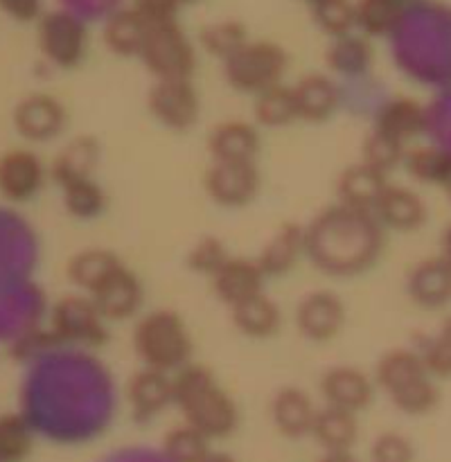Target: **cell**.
<instances>
[{
  "mask_svg": "<svg viewBox=\"0 0 451 462\" xmlns=\"http://www.w3.org/2000/svg\"><path fill=\"white\" fill-rule=\"evenodd\" d=\"M284 66V54L269 43H253L235 50L226 57V77L237 90L262 93L280 84Z\"/></svg>",
  "mask_w": 451,
  "mask_h": 462,
  "instance_id": "obj_5",
  "label": "cell"
},
{
  "mask_svg": "<svg viewBox=\"0 0 451 462\" xmlns=\"http://www.w3.org/2000/svg\"><path fill=\"white\" fill-rule=\"evenodd\" d=\"M104 203L106 199H104L102 188L93 179H79L63 185V206L72 217L93 219V217L102 215Z\"/></svg>",
  "mask_w": 451,
  "mask_h": 462,
  "instance_id": "obj_33",
  "label": "cell"
},
{
  "mask_svg": "<svg viewBox=\"0 0 451 462\" xmlns=\"http://www.w3.org/2000/svg\"><path fill=\"white\" fill-rule=\"evenodd\" d=\"M320 391L329 406L350 411V413H359L373 402V383L368 374L350 365L327 370L320 382Z\"/></svg>",
  "mask_w": 451,
  "mask_h": 462,
  "instance_id": "obj_16",
  "label": "cell"
},
{
  "mask_svg": "<svg viewBox=\"0 0 451 462\" xmlns=\"http://www.w3.org/2000/svg\"><path fill=\"white\" fill-rule=\"evenodd\" d=\"M131 411L138 422H149L161 415L170 404H174V377L165 370L144 368L143 373L133 374L126 388Z\"/></svg>",
  "mask_w": 451,
  "mask_h": 462,
  "instance_id": "obj_11",
  "label": "cell"
},
{
  "mask_svg": "<svg viewBox=\"0 0 451 462\" xmlns=\"http://www.w3.org/2000/svg\"><path fill=\"white\" fill-rule=\"evenodd\" d=\"M133 346L147 368L180 370L192 355V341L183 320L174 311H153L144 316L133 332Z\"/></svg>",
  "mask_w": 451,
  "mask_h": 462,
  "instance_id": "obj_4",
  "label": "cell"
},
{
  "mask_svg": "<svg viewBox=\"0 0 451 462\" xmlns=\"http://www.w3.org/2000/svg\"><path fill=\"white\" fill-rule=\"evenodd\" d=\"M174 404L207 438H224L237 427V409L228 393L201 365H185L174 377Z\"/></svg>",
  "mask_w": 451,
  "mask_h": 462,
  "instance_id": "obj_2",
  "label": "cell"
},
{
  "mask_svg": "<svg viewBox=\"0 0 451 462\" xmlns=\"http://www.w3.org/2000/svg\"><path fill=\"white\" fill-rule=\"evenodd\" d=\"M440 255L451 264V224L446 226L445 233H442L440 237Z\"/></svg>",
  "mask_w": 451,
  "mask_h": 462,
  "instance_id": "obj_44",
  "label": "cell"
},
{
  "mask_svg": "<svg viewBox=\"0 0 451 462\" xmlns=\"http://www.w3.org/2000/svg\"><path fill=\"white\" fill-rule=\"evenodd\" d=\"M210 152L215 161L255 162L257 152H260V138L251 125L224 122L212 131Z\"/></svg>",
  "mask_w": 451,
  "mask_h": 462,
  "instance_id": "obj_22",
  "label": "cell"
},
{
  "mask_svg": "<svg viewBox=\"0 0 451 462\" xmlns=\"http://www.w3.org/2000/svg\"><path fill=\"white\" fill-rule=\"evenodd\" d=\"M404 156V143L392 138V135H388L386 131L377 129V126H374L373 134L365 138L364 162H368L370 167L379 170L382 174H386V170H392Z\"/></svg>",
  "mask_w": 451,
  "mask_h": 462,
  "instance_id": "obj_34",
  "label": "cell"
},
{
  "mask_svg": "<svg viewBox=\"0 0 451 462\" xmlns=\"http://www.w3.org/2000/svg\"><path fill=\"white\" fill-rule=\"evenodd\" d=\"M419 356L433 377H451V319L436 337L428 338Z\"/></svg>",
  "mask_w": 451,
  "mask_h": 462,
  "instance_id": "obj_36",
  "label": "cell"
},
{
  "mask_svg": "<svg viewBox=\"0 0 451 462\" xmlns=\"http://www.w3.org/2000/svg\"><path fill=\"white\" fill-rule=\"evenodd\" d=\"M45 170L39 158L25 149L0 156V194L7 201H27L41 189Z\"/></svg>",
  "mask_w": 451,
  "mask_h": 462,
  "instance_id": "obj_13",
  "label": "cell"
},
{
  "mask_svg": "<svg viewBox=\"0 0 451 462\" xmlns=\"http://www.w3.org/2000/svg\"><path fill=\"white\" fill-rule=\"evenodd\" d=\"M316 413L318 411L314 409L307 393H302L300 388H284V391H280L275 395L273 406H271L275 427L287 438H302L311 433Z\"/></svg>",
  "mask_w": 451,
  "mask_h": 462,
  "instance_id": "obj_21",
  "label": "cell"
},
{
  "mask_svg": "<svg viewBox=\"0 0 451 462\" xmlns=\"http://www.w3.org/2000/svg\"><path fill=\"white\" fill-rule=\"evenodd\" d=\"M311 436L320 442L325 451H350L359 436V424H356L354 413L327 404L316 413Z\"/></svg>",
  "mask_w": 451,
  "mask_h": 462,
  "instance_id": "obj_25",
  "label": "cell"
},
{
  "mask_svg": "<svg viewBox=\"0 0 451 462\" xmlns=\"http://www.w3.org/2000/svg\"><path fill=\"white\" fill-rule=\"evenodd\" d=\"M370 50L356 39H343L329 50V66L343 77H364L370 66Z\"/></svg>",
  "mask_w": 451,
  "mask_h": 462,
  "instance_id": "obj_35",
  "label": "cell"
},
{
  "mask_svg": "<svg viewBox=\"0 0 451 462\" xmlns=\"http://www.w3.org/2000/svg\"><path fill=\"white\" fill-rule=\"evenodd\" d=\"M206 43H207V48L212 50V52L221 54V57H230L235 50L242 48V45H244L242 39H239V34L233 30V27H221V30L212 32V34L207 32Z\"/></svg>",
  "mask_w": 451,
  "mask_h": 462,
  "instance_id": "obj_41",
  "label": "cell"
},
{
  "mask_svg": "<svg viewBox=\"0 0 451 462\" xmlns=\"http://www.w3.org/2000/svg\"><path fill=\"white\" fill-rule=\"evenodd\" d=\"M93 302L106 320H120L129 319L135 314L143 300V289L135 275L129 269L120 266L111 278L104 280L93 293H90Z\"/></svg>",
  "mask_w": 451,
  "mask_h": 462,
  "instance_id": "obj_17",
  "label": "cell"
},
{
  "mask_svg": "<svg viewBox=\"0 0 451 462\" xmlns=\"http://www.w3.org/2000/svg\"><path fill=\"white\" fill-rule=\"evenodd\" d=\"M305 235L307 255L329 275L361 273L374 264L383 244L377 217L345 203L316 217Z\"/></svg>",
  "mask_w": 451,
  "mask_h": 462,
  "instance_id": "obj_1",
  "label": "cell"
},
{
  "mask_svg": "<svg viewBox=\"0 0 451 462\" xmlns=\"http://www.w3.org/2000/svg\"><path fill=\"white\" fill-rule=\"evenodd\" d=\"M99 462H171L162 454V449H152V447L131 445V447H117V449L108 451L102 456Z\"/></svg>",
  "mask_w": 451,
  "mask_h": 462,
  "instance_id": "obj_40",
  "label": "cell"
},
{
  "mask_svg": "<svg viewBox=\"0 0 451 462\" xmlns=\"http://www.w3.org/2000/svg\"><path fill=\"white\" fill-rule=\"evenodd\" d=\"M162 454L171 462H206L210 451V438L185 422L171 429L162 440Z\"/></svg>",
  "mask_w": 451,
  "mask_h": 462,
  "instance_id": "obj_31",
  "label": "cell"
},
{
  "mask_svg": "<svg viewBox=\"0 0 451 462\" xmlns=\"http://www.w3.org/2000/svg\"><path fill=\"white\" fill-rule=\"evenodd\" d=\"M373 215L379 224L395 230H418L427 221V206L413 189L386 185L379 201L374 203Z\"/></svg>",
  "mask_w": 451,
  "mask_h": 462,
  "instance_id": "obj_18",
  "label": "cell"
},
{
  "mask_svg": "<svg viewBox=\"0 0 451 462\" xmlns=\"http://www.w3.org/2000/svg\"><path fill=\"white\" fill-rule=\"evenodd\" d=\"M41 0H0V9L16 21H32L39 14Z\"/></svg>",
  "mask_w": 451,
  "mask_h": 462,
  "instance_id": "obj_42",
  "label": "cell"
},
{
  "mask_svg": "<svg viewBox=\"0 0 451 462\" xmlns=\"http://www.w3.org/2000/svg\"><path fill=\"white\" fill-rule=\"evenodd\" d=\"M149 111L170 129L183 131L198 116V97L188 79H158L149 90Z\"/></svg>",
  "mask_w": 451,
  "mask_h": 462,
  "instance_id": "obj_9",
  "label": "cell"
},
{
  "mask_svg": "<svg viewBox=\"0 0 451 462\" xmlns=\"http://www.w3.org/2000/svg\"><path fill=\"white\" fill-rule=\"evenodd\" d=\"M206 189L212 201L221 206H246L260 189V174H257L255 162L215 161L206 176Z\"/></svg>",
  "mask_w": 451,
  "mask_h": 462,
  "instance_id": "obj_8",
  "label": "cell"
},
{
  "mask_svg": "<svg viewBox=\"0 0 451 462\" xmlns=\"http://www.w3.org/2000/svg\"><path fill=\"white\" fill-rule=\"evenodd\" d=\"M147 36V30L140 27V23L131 21V18H120L111 25L108 30V43L122 54H133L140 52L143 48V41Z\"/></svg>",
  "mask_w": 451,
  "mask_h": 462,
  "instance_id": "obj_39",
  "label": "cell"
},
{
  "mask_svg": "<svg viewBox=\"0 0 451 462\" xmlns=\"http://www.w3.org/2000/svg\"><path fill=\"white\" fill-rule=\"evenodd\" d=\"M206 462H235V460L230 458V456H226V454H210V456H207Z\"/></svg>",
  "mask_w": 451,
  "mask_h": 462,
  "instance_id": "obj_45",
  "label": "cell"
},
{
  "mask_svg": "<svg viewBox=\"0 0 451 462\" xmlns=\"http://www.w3.org/2000/svg\"><path fill=\"white\" fill-rule=\"evenodd\" d=\"M383 188H386V180H383L382 171L370 167L368 162H359V165H352L341 176L338 194H341V201L345 206L373 212L374 203L382 197Z\"/></svg>",
  "mask_w": 451,
  "mask_h": 462,
  "instance_id": "obj_26",
  "label": "cell"
},
{
  "mask_svg": "<svg viewBox=\"0 0 451 462\" xmlns=\"http://www.w3.org/2000/svg\"><path fill=\"white\" fill-rule=\"evenodd\" d=\"M302 253H307L305 228L296 224H287L262 248L257 264L264 271V275H282L293 269V264H296Z\"/></svg>",
  "mask_w": 451,
  "mask_h": 462,
  "instance_id": "obj_23",
  "label": "cell"
},
{
  "mask_svg": "<svg viewBox=\"0 0 451 462\" xmlns=\"http://www.w3.org/2000/svg\"><path fill=\"white\" fill-rule=\"evenodd\" d=\"M34 447V427L25 415H0V462H23Z\"/></svg>",
  "mask_w": 451,
  "mask_h": 462,
  "instance_id": "obj_30",
  "label": "cell"
},
{
  "mask_svg": "<svg viewBox=\"0 0 451 462\" xmlns=\"http://www.w3.org/2000/svg\"><path fill=\"white\" fill-rule=\"evenodd\" d=\"M370 458H373V462H413V442L401 436V433H382L370 447Z\"/></svg>",
  "mask_w": 451,
  "mask_h": 462,
  "instance_id": "obj_37",
  "label": "cell"
},
{
  "mask_svg": "<svg viewBox=\"0 0 451 462\" xmlns=\"http://www.w3.org/2000/svg\"><path fill=\"white\" fill-rule=\"evenodd\" d=\"M233 319L235 325L242 329L244 334L253 338H264L271 337L275 329L280 328V311L271 298L264 293L248 298V300L239 302L233 307Z\"/></svg>",
  "mask_w": 451,
  "mask_h": 462,
  "instance_id": "obj_28",
  "label": "cell"
},
{
  "mask_svg": "<svg viewBox=\"0 0 451 462\" xmlns=\"http://www.w3.org/2000/svg\"><path fill=\"white\" fill-rule=\"evenodd\" d=\"M102 311L93 302V298L68 296L59 300L52 310V334L61 346L88 347L99 346L106 338Z\"/></svg>",
  "mask_w": 451,
  "mask_h": 462,
  "instance_id": "obj_6",
  "label": "cell"
},
{
  "mask_svg": "<svg viewBox=\"0 0 451 462\" xmlns=\"http://www.w3.org/2000/svg\"><path fill=\"white\" fill-rule=\"evenodd\" d=\"M99 147L90 138H77L63 149L52 165V176L59 185H68L72 180L90 179L97 165Z\"/></svg>",
  "mask_w": 451,
  "mask_h": 462,
  "instance_id": "obj_27",
  "label": "cell"
},
{
  "mask_svg": "<svg viewBox=\"0 0 451 462\" xmlns=\"http://www.w3.org/2000/svg\"><path fill=\"white\" fill-rule=\"evenodd\" d=\"M144 63L161 79H188L194 66V54L183 36L170 25L147 30L140 48Z\"/></svg>",
  "mask_w": 451,
  "mask_h": 462,
  "instance_id": "obj_7",
  "label": "cell"
},
{
  "mask_svg": "<svg viewBox=\"0 0 451 462\" xmlns=\"http://www.w3.org/2000/svg\"><path fill=\"white\" fill-rule=\"evenodd\" d=\"M318 462H359L350 451H325V456Z\"/></svg>",
  "mask_w": 451,
  "mask_h": 462,
  "instance_id": "obj_43",
  "label": "cell"
},
{
  "mask_svg": "<svg viewBox=\"0 0 451 462\" xmlns=\"http://www.w3.org/2000/svg\"><path fill=\"white\" fill-rule=\"evenodd\" d=\"M298 117L323 122L341 106V88L325 75H307L293 86Z\"/></svg>",
  "mask_w": 451,
  "mask_h": 462,
  "instance_id": "obj_20",
  "label": "cell"
},
{
  "mask_svg": "<svg viewBox=\"0 0 451 462\" xmlns=\"http://www.w3.org/2000/svg\"><path fill=\"white\" fill-rule=\"evenodd\" d=\"M406 287L419 307L440 310L451 302V264L442 255L428 257L410 271Z\"/></svg>",
  "mask_w": 451,
  "mask_h": 462,
  "instance_id": "obj_15",
  "label": "cell"
},
{
  "mask_svg": "<svg viewBox=\"0 0 451 462\" xmlns=\"http://www.w3.org/2000/svg\"><path fill=\"white\" fill-rule=\"evenodd\" d=\"M228 262V253H226L224 244L215 237H206L189 251V266L197 273L215 275L221 266Z\"/></svg>",
  "mask_w": 451,
  "mask_h": 462,
  "instance_id": "obj_38",
  "label": "cell"
},
{
  "mask_svg": "<svg viewBox=\"0 0 451 462\" xmlns=\"http://www.w3.org/2000/svg\"><path fill=\"white\" fill-rule=\"evenodd\" d=\"M212 278H215L216 296L224 302H228L230 307H235L262 293V280L266 275L257 262L242 260V257H228V262Z\"/></svg>",
  "mask_w": 451,
  "mask_h": 462,
  "instance_id": "obj_19",
  "label": "cell"
},
{
  "mask_svg": "<svg viewBox=\"0 0 451 462\" xmlns=\"http://www.w3.org/2000/svg\"><path fill=\"white\" fill-rule=\"evenodd\" d=\"M120 266L122 262L117 260L113 253L90 248V251H84L79 253V255L72 257L70 264H68V275H70V280L77 287L93 293L95 289H97L104 280L111 278Z\"/></svg>",
  "mask_w": 451,
  "mask_h": 462,
  "instance_id": "obj_29",
  "label": "cell"
},
{
  "mask_svg": "<svg viewBox=\"0 0 451 462\" xmlns=\"http://www.w3.org/2000/svg\"><path fill=\"white\" fill-rule=\"evenodd\" d=\"M39 43L45 57L61 68H72L84 57L86 34L70 14H50L41 21Z\"/></svg>",
  "mask_w": 451,
  "mask_h": 462,
  "instance_id": "obj_10",
  "label": "cell"
},
{
  "mask_svg": "<svg viewBox=\"0 0 451 462\" xmlns=\"http://www.w3.org/2000/svg\"><path fill=\"white\" fill-rule=\"evenodd\" d=\"M377 382L401 413H431L440 402V391L419 352L395 350L383 356L377 365Z\"/></svg>",
  "mask_w": 451,
  "mask_h": 462,
  "instance_id": "obj_3",
  "label": "cell"
},
{
  "mask_svg": "<svg viewBox=\"0 0 451 462\" xmlns=\"http://www.w3.org/2000/svg\"><path fill=\"white\" fill-rule=\"evenodd\" d=\"M14 125L25 140L43 143L61 134L66 125V113L61 104L50 95H30L14 111Z\"/></svg>",
  "mask_w": 451,
  "mask_h": 462,
  "instance_id": "obj_12",
  "label": "cell"
},
{
  "mask_svg": "<svg viewBox=\"0 0 451 462\" xmlns=\"http://www.w3.org/2000/svg\"><path fill=\"white\" fill-rule=\"evenodd\" d=\"M255 117L257 122H262L266 126H284L296 120L298 108L296 97H293V88L275 84L271 88L257 93Z\"/></svg>",
  "mask_w": 451,
  "mask_h": 462,
  "instance_id": "obj_32",
  "label": "cell"
},
{
  "mask_svg": "<svg viewBox=\"0 0 451 462\" xmlns=\"http://www.w3.org/2000/svg\"><path fill=\"white\" fill-rule=\"evenodd\" d=\"M424 122H427V106L409 97L388 99L374 116V126L401 143L424 134Z\"/></svg>",
  "mask_w": 451,
  "mask_h": 462,
  "instance_id": "obj_24",
  "label": "cell"
},
{
  "mask_svg": "<svg viewBox=\"0 0 451 462\" xmlns=\"http://www.w3.org/2000/svg\"><path fill=\"white\" fill-rule=\"evenodd\" d=\"M296 320L298 329L307 338H311V341H327L343 328L345 311H343V302L334 293L316 291L309 293L298 305Z\"/></svg>",
  "mask_w": 451,
  "mask_h": 462,
  "instance_id": "obj_14",
  "label": "cell"
}]
</instances>
